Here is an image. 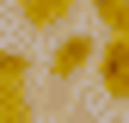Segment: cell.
Here are the masks:
<instances>
[{
    "label": "cell",
    "instance_id": "cell-3",
    "mask_svg": "<svg viewBox=\"0 0 129 123\" xmlns=\"http://www.w3.org/2000/svg\"><path fill=\"white\" fill-rule=\"evenodd\" d=\"M74 12H80V0H25V12H19V19H25L31 31H61Z\"/></svg>",
    "mask_w": 129,
    "mask_h": 123
},
{
    "label": "cell",
    "instance_id": "cell-8",
    "mask_svg": "<svg viewBox=\"0 0 129 123\" xmlns=\"http://www.w3.org/2000/svg\"><path fill=\"white\" fill-rule=\"evenodd\" d=\"M19 6H25V0H19Z\"/></svg>",
    "mask_w": 129,
    "mask_h": 123
},
{
    "label": "cell",
    "instance_id": "cell-2",
    "mask_svg": "<svg viewBox=\"0 0 129 123\" xmlns=\"http://www.w3.org/2000/svg\"><path fill=\"white\" fill-rule=\"evenodd\" d=\"M80 68H99V43H92L86 31L61 37V43H55V55H49V74H55V80H74Z\"/></svg>",
    "mask_w": 129,
    "mask_h": 123
},
{
    "label": "cell",
    "instance_id": "cell-1",
    "mask_svg": "<svg viewBox=\"0 0 129 123\" xmlns=\"http://www.w3.org/2000/svg\"><path fill=\"white\" fill-rule=\"evenodd\" d=\"M99 86H105V99L129 105V37H105L99 43Z\"/></svg>",
    "mask_w": 129,
    "mask_h": 123
},
{
    "label": "cell",
    "instance_id": "cell-4",
    "mask_svg": "<svg viewBox=\"0 0 129 123\" xmlns=\"http://www.w3.org/2000/svg\"><path fill=\"white\" fill-rule=\"evenodd\" d=\"M92 12H99V25L111 37H129V0H86Z\"/></svg>",
    "mask_w": 129,
    "mask_h": 123
},
{
    "label": "cell",
    "instance_id": "cell-5",
    "mask_svg": "<svg viewBox=\"0 0 129 123\" xmlns=\"http://www.w3.org/2000/svg\"><path fill=\"white\" fill-rule=\"evenodd\" d=\"M0 86H31V55L25 49H0Z\"/></svg>",
    "mask_w": 129,
    "mask_h": 123
},
{
    "label": "cell",
    "instance_id": "cell-6",
    "mask_svg": "<svg viewBox=\"0 0 129 123\" xmlns=\"http://www.w3.org/2000/svg\"><path fill=\"white\" fill-rule=\"evenodd\" d=\"M0 111H31V86H0Z\"/></svg>",
    "mask_w": 129,
    "mask_h": 123
},
{
    "label": "cell",
    "instance_id": "cell-7",
    "mask_svg": "<svg viewBox=\"0 0 129 123\" xmlns=\"http://www.w3.org/2000/svg\"><path fill=\"white\" fill-rule=\"evenodd\" d=\"M0 123H37L31 111H0Z\"/></svg>",
    "mask_w": 129,
    "mask_h": 123
}]
</instances>
